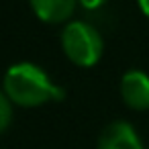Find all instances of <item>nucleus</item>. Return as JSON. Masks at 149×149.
Here are the masks:
<instances>
[{
    "instance_id": "obj_1",
    "label": "nucleus",
    "mask_w": 149,
    "mask_h": 149,
    "mask_svg": "<svg viewBox=\"0 0 149 149\" xmlns=\"http://www.w3.org/2000/svg\"><path fill=\"white\" fill-rule=\"evenodd\" d=\"M4 94L15 106L35 108L45 102H57L65 98V92L53 84L47 72L33 61L13 63L4 74Z\"/></svg>"
},
{
    "instance_id": "obj_2",
    "label": "nucleus",
    "mask_w": 149,
    "mask_h": 149,
    "mask_svg": "<svg viewBox=\"0 0 149 149\" xmlns=\"http://www.w3.org/2000/svg\"><path fill=\"white\" fill-rule=\"evenodd\" d=\"M61 49L78 68H92L100 61L104 43L96 27L84 21H70L61 31Z\"/></svg>"
},
{
    "instance_id": "obj_3",
    "label": "nucleus",
    "mask_w": 149,
    "mask_h": 149,
    "mask_svg": "<svg viewBox=\"0 0 149 149\" xmlns=\"http://www.w3.org/2000/svg\"><path fill=\"white\" fill-rule=\"evenodd\" d=\"M120 98L131 110H149V76L141 70H127L120 78Z\"/></svg>"
},
{
    "instance_id": "obj_4",
    "label": "nucleus",
    "mask_w": 149,
    "mask_h": 149,
    "mask_svg": "<svg viewBox=\"0 0 149 149\" xmlns=\"http://www.w3.org/2000/svg\"><path fill=\"white\" fill-rule=\"evenodd\" d=\"M98 149H145V145L131 123L112 120L102 129L98 137Z\"/></svg>"
},
{
    "instance_id": "obj_5",
    "label": "nucleus",
    "mask_w": 149,
    "mask_h": 149,
    "mask_svg": "<svg viewBox=\"0 0 149 149\" xmlns=\"http://www.w3.org/2000/svg\"><path fill=\"white\" fill-rule=\"evenodd\" d=\"M29 4L39 21L59 25L74 15L78 0H29Z\"/></svg>"
},
{
    "instance_id": "obj_6",
    "label": "nucleus",
    "mask_w": 149,
    "mask_h": 149,
    "mask_svg": "<svg viewBox=\"0 0 149 149\" xmlns=\"http://www.w3.org/2000/svg\"><path fill=\"white\" fill-rule=\"evenodd\" d=\"M13 106L15 102L2 92L0 96V131H6L10 127V120H13Z\"/></svg>"
},
{
    "instance_id": "obj_7",
    "label": "nucleus",
    "mask_w": 149,
    "mask_h": 149,
    "mask_svg": "<svg viewBox=\"0 0 149 149\" xmlns=\"http://www.w3.org/2000/svg\"><path fill=\"white\" fill-rule=\"evenodd\" d=\"M104 2H106V0H78V4H80L82 8H86V10H96V8H100Z\"/></svg>"
},
{
    "instance_id": "obj_8",
    "label": "nucleus",
    "mask_w": 149,
    "mask_h": 149,
    "mask_svg": "<svg viewBox=\"0 0 149 149\" xmlns=\"http://www.w3.org/2000/svg\"><path fill=\"white\" fill-rule=\"evenodd\" d=\"M137 4H139V8H141V13L149 19V0H137Z\"/></svg>"
},
{
    "instance_id": "obj_9",
    "label": "nucleus",
    "mask_w": 149,
    "mask_h": 149,
    "mask_svg": "<svg viewBox=\"0 0 149 149\" xmlns=\"http://www.w3.org/2000/svg\"><path fill=\"white\" fill-rule=\"evenodd\" d=\"M147 149H149V147H147Z\"/></svg>"
}]
</instances>
